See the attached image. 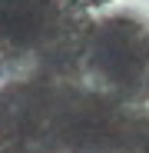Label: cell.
Here are the masks:
<instances>
[{
    "label": "cell",
    "instance_id": "1",
    "mask_svg": "<svg viewBox=\"0 0 149 153\" xmlns=\"http://www.w3.org/2000/svg\"><path fill=\"white\" fill-rule=\"evenodd\" d=\"M93 23L60 0H0V76L63 73L86 57Z\"/></svg>",
    "mask_w": 149,
    "mask_h": 153
},
{
    "label": "cell",
    "instance_id": "2",
    "mask_svg": "<svg viewBox=\"0 0 149 153\" xmlns=\"http://www.w3.org/2000/svg\"><path fill=\"white\" fill-rule=\"evenodd\" d=\"M113 0H60V7L73 10V13H90V10H103L109 7Z\"/></svg>",
    "mask_w": 149,
    "mask_h": 153
}]
</instances>
